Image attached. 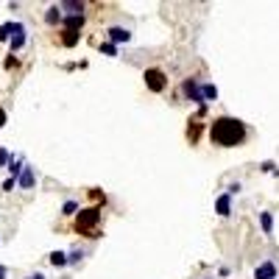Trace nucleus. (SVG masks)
Wrapping results in <instances>:
<instances>
[{
    "label": "nucleus",
    "instance_id": "obj_1",
    "mask_svg": "<svg viewBox=\"0 0 279 279\" xmlns=\"http://www.w3.org/2000/svg\"><path fill=\"white\" fill-rule=\"evenodd\" d=\"M246 137H249V128L237 117H215L210 126V140L221 148H237L246 143Z\"/></svg>",
    "mask_w": 279,
    "mask_h": 279
},
{
    "label": "nucleus",
    "instance_id": "obj_2",
    "mask_svg": "<svg viewBox=\"0 0 279 279\" xmlns=\"http://www.w3.org/2000/svg\"><path fill=\"white\" fill-rule=\"evenodd\" d=\"M0 39L9 42V50H12V53H17V50H23L25 42H28V28H25L23 23H6V25H0Z\"/></svg>",
    "mask_w": 279,
    "mask_h": 279
},
{
    "label": "nucleus",
    "instance_id": "obj_3",
    "mask_svg": "<svg viewBox=\"0 0 279 279\" xmlns=\"http://www.w3.org/2000/svg\"><path fill=\"white\" fill-rule=\"evenodd\" d=\"M98 221H101V213H98V210H84V213H79V224L76 226H79V232H87L90 237H98L95 229H92Z\"/></svg>",
    "mask_w": 279,
    "mask_h": 279
},
{
    "label": "nucleus",
    "instance_id": "obj_4",
    "mask_svg": "<svg viewBox=\"0 0 279 279\" xmlns=\"http://www.w3.org/2000/svg\"><path fill=\"white\" fill-rule=\"evenodd\" d=\"M146 87L151 92H162L168 87V76L162 70H157V67H151V70H146Z\"/></svg>",
    "mask_w": 279,
    "mask_h": 279
},
{
    "label": "nucleus",
    "instance_id": "obj_5",
    "mask_svg": "<svg viewBox=\"0 0 279 279\" xmlns=\"http://www.w3.org/2000/svg\"><path fill=\"white\" fill-rule=\"evenodd\" d=\"M17 187L20 190H34L37 187V170H34V165H25L23 173H20L17 179Z\"/></svg>",
    "mask_w": 279,
    "mask_h": 279
},
{
    "label": "nucleus",
    "instance_id": "obj_6",
    "mask_svg": "<svg viewBox=\"0 0 279 279\" xmlns=\"http://www.w3.org/2000/svg\"><path fill=\"white\" fill-rule=\"evenodd\" d=\"M182 90H184V95H187L190 101L198 103L201 109H204V98H201V84H198V81H195V79H187V81L182 84Z\"/></svg>",
    "mask_w": 279,
    "mask_h": 279
},
{
    "label": "nucleus",
    "instance_id": "obj_7",
    "mask_svg": "<svg viewBox=\"0 0 279 279\" xmlns=\"http://www.w3.org/2000/svg\"><path fill=\"white\" fill-rule=\"evenodd\" d=\"M106 37H109V42L112 45H126V42H131V31L128 28H123V25H112L109 31H106Z\"/></svg>",
    "mask_w": 279,
    "mask_h": 279
},
{
    "label": "nucleus",
    "instance_id": "obj_8",
    "mask_svg": "<svg viewBox=\"0 0 279 279\" xmlns=\"http://www.w3.org/2000/svg\"><path fill=\"white\" fill-rule=\"evenodd\" d=\"M279 271H276V262L273 260H265L254 268V279H276Z\"/></svg>",
    "mask_w": 279,
    "mask_h": 279
},
{
    "label": "nucleus",
    "instance_id": "obj_9",
    "mask_svg": "<svg viewBox=\"0 0 279 279\" xmlns=\"http://www.w3.org/2000/svg\"><path fill=\"white\" fill-rule=\"evenodd\" d=\"M215 213H218L221 218H229V215H232V193H229V190L215 198Z\"/></svg>",
    "mask_w": 279,
    "mask_h": 279
},
{
    "label": "nucleus",
    "instance_id": "obj_10",
    "mask_svg": "<svg viewBox=\"0 0 279 279\" xmlns=\"http://www.w3.org/2000/svg\"><path fill=\"white\" fill-rule=\"evenodd\" d=\"M201 98H204V106L206 103H215L218 101V87L215 84H201Z\"/></svg>",
    "mask_w": 279,
    "mask_h": 279
},
{
    "label": "nucleus",
    "instance_id": "obj_11",
    "mask_svg": "<svg viewBox=\"0 0 279 279\" xmlns=\"http://www.w3.org/2000/svg\"><path fill=\"white\" fill-rule=\"evenodd\" d=\"M45 20H48V25L61 23V20H64V9H61V6H50L48 14H45Z\"/></svg>",
    "mask_w": 279,
    "mask_h": 279
},
{
    "label": "nucleus",
    "instance_id": "obj_12",
    "mask_svg": "<svg viewBox=\"0 0 279 279\" xmlns=\"http://www.w3.org/2000/svg\"><path fill=\"white\" fill-rule=\"evenodd\" d=\"M260 226L265 235H273V215L271 213H260Z\"/></svg>",
    "mask_w": 279,
    "mask_h": 279
},
{
    "label": "nucleus",
    "instance_id": "obj_13",
    "mask_svg": "<svg viewBox=\"0 0 279 279\" xmlns=\"http://www.w3.org/2000/svg\"><path fill=\"white\" fill-rule=\"evenodd\" d=\"M50 265H53V268H64L67 265V254H64V251H53V254H50Z\"/></svg>",
    "mask_w": 279,
    "mask_h": 279
},
{
    "label": "nucleus",
    "instance_id": "obj_14",
    "mask_svg": "<svg viewBox=\"0 0 279 279\" xmlns=\"http://www.w3.org/2000/svg\"><path fill=\"white\" fill-rule=\"evenodd\" d=\"M81 260H84V249H73L67 254V265H79Z\"/></svg>",
    "mask_w": 279,
    "mask_h": 279
},
{
    "label": "nucleus",
    "instance_id": "obj_15",
    "mask_svg": "<svg viewBox=\"0 0 279 279\" xmlns=\"http://www.w3.org/2000/svg\"><path fill=\"white\" fill-rule=\"evenodd\" d=\"M76 210H79V201H73V198L64 201V206H61V213L64 215H76Z\"/></svg>",
    "mask_w": 279,
    "mask_h": 279
},
{
    "label": "nucleus",
    "instance_id": "obj_16",
    "mask_svg": "<svg viewBox=\"0 0 279 279\" xmlns=\"http://www.w3.org/2000/svg\"><path fill=\"white\" fill-rule=\"evenodd\" d=\"M101 53H106V56H117V45L103 42V45H101Z\"/></svg>",
    "mask_w": 279,
    "mask_h": 279
},
{
    "label": "nucleus",
    "instance_id": "obj_17",
    "mask_svg": "<svg viewBox=\"0 0 279 279\" xmlns=\"http://www.w3.org/2000/svg\"><path fill=\"white\" fill-rule=\"evenodd\" d=\"M12 162V154L6 151V148H0V168H3V165H9Z\"/></svg>",
    "mask_w": 279,
    "mask_h": 279
},
{
    "label": "nucleus",
    "instance_id": "obj_18",
    "mask_svg": "<svg viewBox=\"0 0 279 279\" xmlns=\"http://www.w3.org/2000/svg\"><path fill=\"white\" fill-rule=\"evenodd\" d=\"M14 187H17V179H6V182H3V193H12Z\"/></svg>",
    "mask_w": 279,
    "mask_h": 279
},
{
    "label": "nucleus",
    "instance_id": "obj_19",
    "mask_svg": "<svg viewBox=\"0 0 279 279\" xmlns=\"http://www.w3.org/2000/svg\"><path fill=\"white\" fill-rule=\"evenodd\" d=\"M25 279H45V273H39V271H37V273H28Z\"/></svg>",
    "mask_w": 279,
    "mask_h": 279
},
{
    "label": "nucleus",
    "instance_id": "obj_20",
    "mask_svg": "<svg viewBox=\"0 0 279 279\" xmlns=\"http://www.w3.org/2000/svg\"><path fill=\"white\" fill-rule=\"evenodd\" d=\"M6 126V115H3V109H0V128Z\"/></svg>",
    "mask_w": 279,
    "mask_h": 279
},
{
    "label": "nucleus",
    "instance_id": "obj_21",
    "mask_svg": "<svg viewBox=\"0 0 279 279\" xmlns=\"http://www.w3.org/2000/svg\"><path fill=\"white\" fill-rule=\"evenodd\" d=\"M0 279H6V268L0 265Z\"/></svg>",
    "mask_w": 279,
    "mask_h": 279
}]
</instances>
